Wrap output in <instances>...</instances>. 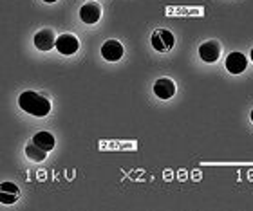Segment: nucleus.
Here are the masks:
<instances>
[{
  "label": "nucleus",
  "mask_w": 253,
  "mask_h": 211,
  "mask_svg": "<svg viewBox=\"0 0 253 211\" xmlns=\"http://www.w3.org/2000/svg\"><path fill=\"white\" fill-rule=\"evenodd\" d=\"M18 105H20L22 110H26L27 114L37 117H45L51 112V103H49L47 98L37 94V92H22V96L18 98Z\"/></svg>",
  "instance_id": "nucleus-1"
},
{
  "label": "nucleus",
  "mask_w": 253,
  "mask_h": 211,
  "mask_svg": "<svg viewBox=\"0 0 253 211\" xmlns=\"http://www.w3.org/2000/svg\"><path fill=\"white\" fill-rule=\"evenodd\" d=\"M35 45L40 51H51L53 47H56V36H54V31L51 29H42V31L37 33L35 36Z\"/></svg>",
  "instance_id": "nucleus-6"
},
{
  "label": "nucleus",
  "mask_w": 253,
  "mask_h": 211,
  "mask_svg": "<svg viewBox=\"0 0 253 211\" xmlns=\"http://www.w3.org/2000/svg\"><path fill=\"white\" fill-rule=\"evenodd\" d=\"M43 2H47V4H53V2H56V0H43Z\"/></svg>",
  "instance_id": "nucleus-13"
},
{
  "label": "nucleus",
  "mask_w": 253,
  "mask_h": 211,
  "mask_svg": "<svg viewBox=\"0 0 253 211\" xmlns=\"http://www.w3.org/2000/svg\"><path fill=\"white\" fill-rule=\"evenodd\" d=\"M26 155L31 159V161H35V163H42V161H45V157H47V152L31 141L26 146Z\"/></svg>",
  "instance_id": "nucleus-12"
},
{
  "label": "nucleus",
  "mask_w": 253,
  "mask_h": 211,
  "mask_svg": "<svg viewBox=\"0 0 253 211\" xmlns=\"http://www.w3.org/2000/svg\"><path fill=\"white\" fill-rule=\"evenodd\" d=\"M101 16V9L98 4H85L82 9H80V18L85 22V24H96V22L100 20Z\"/></svg>",
  "instance_id": "nucleus-10"
},
{
  "label": "nucleus",
  "mask_w": 253,
  "mask_h": 211,
  "mask_svg": "<svg viewBox=\"0 0 253 211\" xmlns=\"http://www.w3.org/2000/svg\"><path fill=\"white\" fill-rule=\"evenodd\" d=\"M154 94L158 96L159 100H170L175 94V83L170 78H161L154 85Z\"/></svg>",
  "instance_id": "nucleus-7"
},
{
  "label": "nucleus",
  "mask_w": 253,
  "mask_h": 211,
  "mask_svg": "<svg viewBox=\"0 0 253 211\" xmlns=\"http://www.w3.org/2000/svg\"><path fill=\"white\" fill-rule=\"evenodd\" d=\"M56 49H58V53L65 54V56L74 54L80 49L78 38L74 36V35H60L56 38Z\"/></svg>",
  "instance_id": "nucleus-4"
},
{
  "label": "nucleus",
  "mask_w": 253,
  "mask_h": 211,
  "mask_svg": "<svg viewBox=\"0 0 253 211\" xmlns=\"http://www.w3.org/2000/svg\"><path fill=\"white\" fill-rule=\"evenodd\" d=\"M248 67V60L243 53H232L226 58V69L232 74H241Z\"/></svg>",
  "instance_id": "nucleus-8"
},
{
  "label": "nucleus",
  "mask_w": 253,
  "mask_h": 211,
  "mask_svg": "<svg viewBox=\"0 0 253 211\" xmlns=\"http://www.w3.org/2000/svg\"><path fill=\"white\" fill-rule=\"evenodd\" d=\"M150 42H152V47L156 49L158 53H167V51H170V49L174 47L175 38H174V35L170 31H167V29H158V31H154Z\"/></svg>",
  "instance_id": "nucleus-2"
},
{
  "label": "nucleus",
  "mask_w": 253,
  "mask_h": 211,
  "mask_svg": "<svg viewBox=\"0 0 253 211\" xmlns=\"http://www.w3.org/2000/svg\"><path fill=\"white\" fill-rule=\"evenodd\" d=\"M199 56L203 62H206V64H213V62H217L219 56H221V45H219V42H215V40H208V42H205L199 47Z\"/></svg>",
  "instance_id": "nucleus-3"
},
{
  "label": "nucleus",
  "mask_w": 253,
  "mask_h": 211,
  "mask_svg": "<svg viewBox=\"0 0 253 211\" xmlns=\"http://www.w3.org/2000/svg\"><path fill=\"white\" fill-rule=\"evenodd\" d=\"M33 142L38 144L40 148H43L45 152H51L54 148V138L51 132H37L35 138H33Z\"/></svg>",
  "instance_id": "nucleus-11"
},
{
  "label": "nucleus",
  "mask_w": 253,
  "mask_h": 211,
  "mask_svg": "<svg viewBox=\"0 0 253 211\" xmlns=\"http://www.w3.org/2000/svg\"><path fill=\"white\" fill-rule=\"evenodd\" d=\"M18 197H20V190L16 184H13V182H2L0 184V202L2 204H13V202H16Z\"/></svg>",
  "instance_id": "nucleus-9"
},
{
  "label": "nucleus",
  "mask_w": 253,
  "mask_h": 211,
  "mask_svg": "<svg viewBox=\"0 0 253 211\" xmlns=\"http://www.w3.org/2000/svg\"><path fill=\"white\" fill-rule=\"evenodd\" d=\"M101 56L109 62H118L123 56V45L118 40H107L101 45Z\"/></svg>",
  "instance_id": "nucleus-5"
},
{
  "label": "nucleus",
  "mask_w": 253,
  "mask_h": 211,
  "mask_svg": "<svg viewBox=\"0 0 253 211\" xmlns=\"http://www.w3.org/2000/svg\"><path fill=\"white\" fill-rule=\"evenodd\" d=\"M252 62H253V49H252Z\"/></svg>",
  "instance_id": "nucleus-15"
},
{
  "label": "nucleus",
  "mask_w": 253,
  "mask_h": 211,
  "mask_svg": "<svg viewBox=\"0 0 253 211\" xmlns=\"http://www.w3.org/2000/svg\"><path fill=\"white\" fill-rule=\"evenodd\" d=\"M250 117H252V121H253V110H252V114H250Z\"/></svg>",
  "instance_id": "nucleus-14"
}]
</instances>
